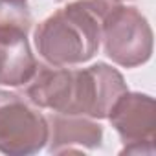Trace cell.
<instances>
[{
    "mask_svg": "<svg viewBox=\"0 0 156 156\" xmlns=\"http://www.w3.org/2000/svg\"><path fill=\"white\" fill-rule=\"evenodd\" d=\"M116 0H75L37 24V53L51 66H75L90 61L101 44V24Z\"/></svg>",
    "mask_w": 156,
    "mask_h": 156,
    "instance_id": "6da1fadb",
    "label": "cell"
},
{
    "mask_svg": "<svg viewBox=\"0 0 156 156\" xmlns=\"http://www.w3.org/2000/svg\"><path fill=\"white\" fill-rule=\"evenodd\" d=\"M101 42L112 62L123 68H136L152 57L154 37L149 20L138 8L118 2L103 19Z\"/></svg>",
    "mask_w": 156,
    "mask_h": 156,
    "instance_id": "7a4b0ae2",
    "label": "cell"
},
{
    "mask_svg": "<svg viewBox=\"0 0 156 156\" xmlns=\"http://www.w3.org/2000/svg\"><path fill=\"white\" fill-rule=\"evenodd\" d=\"M46 116L30 99L17 92L0 90V152L8 156H31L48 143Z\"/></svg>",
    "mask_w": 156,
    "mask_h": 156,
    "instance_id": "3957f363",
    "label": "cell"
},
{
    "mask_svg": "<svg viewBox=\"0 0 156 156\" xmlns=\"http://www.w3.org/2000/svg\"><path fill=\"white\" fill-rule=\"evenodd\" d=\"M127 90L123 75L107 62L73 70L72 98L66 114L105 119L112 105Z\"/></svg>",
    "mask_w": 156,
    "mask_h": 156,
    "instance_id": "277c9868",
    "label": "cell"
},
{
    "mask_svg": "<svg viewBox=\"0 0 156 156\" xmlns=\"http://www.w3.org/2000/svg\"><path fill=\"white\" fill-rule=\"evenodd\" d=\"M107 118L123 141L121 154H154L156 105L149 94L127 90Z\"/></svg>",
    "mask_w": 156,
    "mask_h": 156,
    "instance_id": "5b68a950",
    "label": "cell"
},
{
    "mask_svg": "<svg viewBox=\"0 0 156 156\" xmlns=\"http://www.w3.org/2000/svg\"><path fill=\"white\" fill-rule=\"evenodd\" d=\"M46 119L50 127L48 151L51 154L99 149L103 145V127L92 118L53 112Z\"/></svg>",
    "mask_w": 156,
    "mask_h": 156,
    "instance_id": "8992f818",
    "label": "cell"
},
{
    "mask_svg": "<svg viewBox=\"0 0 156 156\" xmlns=\"http://www.w3.org/2000/svg\"><path fill=\"white\" fill-rule=\"evenodd\" d=\"M39 62L31 51L28 31L17 28L0 30V85L24 87L31 81Z\"/></svg>",
    "mask_w": 156,
    "mask_h": 156,
    "instance_id": "52a82bcc",
    "label": "cell"
},
{
    "mask_svg": "<svg viewBox=\"0 0 156 156\" xmlns=\"http://www.w3.org/2000/svg\"><path fill=\"white\" fill-rule=\"evenodd\" d=\"M33 17L28 6V0H0V30L17 28L30 31Z\"/></svg>",
    "mask_w": 156,
    "mask_h": 156,
    "instance_id": "ba28073f",
    "label": "cell"
},
{
    "mask_svg": "<svg viewBox=\"0 0 156 156\" xmlns=\"http://www.w3.org/2000/svg\"><path fill=\"white\" fill-rule=\"evenodd\" d=\"M116 2H125V0H116Z\"/></svg>",
    "mask_w": 156,
    "mask_h": 156,
    "instance_id": "9c48e42d",
    "label": "cell"
}]
</instances>
